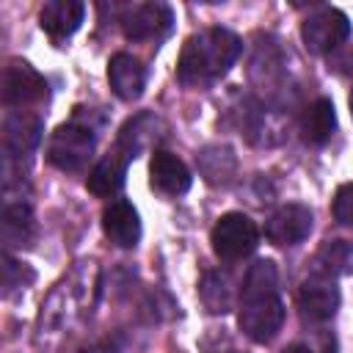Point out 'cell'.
I'll return each instance as SVG.
<instances>
[{
    "instance_id": "8",
    "label": "cell",
    "mask_w": 353,
    "mask_h": 353,
    "mask_svg": "<svg viewBox=\"0 0 353 353\" xmlns=\"http://www.w3.org/2000/svg\"><path fill=\"white\" fill-rule=\"evenodd\" d=\"M298 309H301L303 320H309V323L331 320L339 309V287L334 284V279H325L317 273L309 276L298 287Z\"/></svg>"
},
{
    "instance_id": "1",
    "label": "cell",
    "mask_w": 353,
    "mask_h": 353,
    "mask_svg": "<svg viewBox=\"0 0 353 353\" xmlns=\"http://www.w3.org/2000/svg\"><path fill=\"white\" fill-rule=\"evenodd\" d=\"M240 52L243 41L237 33L226 28H207L185 41L176 63V77L188 88H207L234 66Z\"/></svg>"
},
{
    "instance_id": "17",
    "label": "cell",
    "mask_w": 353,
    "mask_h": 353,
    "mask_svg": "<svg viewBox=\"0 0 353 353\" xmlns=\"http://www.w3.org/2000/svg\"><path fill=\"white\" fill-rule=\"evenodd\" d=\"M3 243L6 248H22L33 243L36 221L28 201H6L3 207Z\"/></svg>"
},
{
    "instance_id": "18",
    "label": "cell",
    "mask_w": 353,
    "mask_h": 353,
    "mask_svg": "<svg viewBox=\"0 0 353 353\" xmlns=\"http://www.w3.org/2000/svg\"><path fill=\"white\" fill-rule=\"evenodd\" d=\"M312 265H314V273L325 276V279L350 273L353 270V243L350 240H325L317 248Z\"/></svg>"
},
{
    "instance_id": "24",
    "label": "cell",
    "mask_w": 353,
    "mask_h": 353,
    "mask_svg": "<svg viewBox=\"0 0 353 353\" xmlns=\"http://www.w3.org/2000/svg\"><path fill=\"white\" fill-rule=\"evenodd\" d=\"M334 218L345 226H353V182L342 185L334 196Z\"/></svg>"
},
{
    "instance_id": "21",
    "label": "cell",
    "mask_w": 353,
    "mask_h": 353,
    "mask_svg": "<svg viewBox=\"0 0 353 353\" xmlns=\"http://www.w3.org/2000/svg\"><path fill=\"white\" fill-rule=\"evenodd\" d=\"M259 295H279V273L270 259H256L243 281L240 298H259Z\"/></svg>"
},
{
    "instance_id": "13",
    "label": "cell",
    "mask_w": 353,
    "mask_h": 353,
    "mask_svg": "<svg viewBox=\"0 0 353 353\" xmlns=\"http://www.w3.org/2000/svg\"><path fill=\"white\" fill-rule=\"evenodd\" d=\"M108 83L113 88V94L124 102H132L143 94L146 85V69L143 63L130 55V52H116L108 63Z\"/></svg>"
},
{
    "instance_id": "11",
    "label": "cell",
    "mask_w": 353,
    "mask_h": 353,
    "mask_svg": "<svg viewBox=\"0 0 353 353\" xmlns=\"http://www.w3.org/2000/svg\"><path fill=\"white\" fill-rule=\"evenodd\" d=\"M190 182H193V176H190L188 165L176 154H171L165 149H157L152 154V160H149V185L157 193L182 196V193L190 190Z\"/></svg>"
},
{
    "instance_id": "22",
    "label": "cell",
    "mask_w": 353,
    "mask_h": 353,
    "mask_svg": "<svg viewBox=\"0 0 353 353\" xmlns=\"http://www.w3.org/2000/svg\"><path fill=\"white\" fill-rule=\"evenodd\" d=\"M199 292H201V303L210 314H226L232 309V287L223 273H218V270L204 273Z\"/></svg>"
},
{
    "instance_id": "20",
    "label": "cell",
    "mask_w": 353,
    "mask_h": 353,
    "mask_svg": "<svg viewBox=\"0 0 353 353\" xmlns=\"http://www.w3.org/2000/svg\"><path fill=\"white\" fill-rule=\"evenodd\" d=\"M157 124H160V121H157L152 113H141V116L130 119V121L121 127V132H119L116 149L124 152V154L132 160L141 149H146L152 141H157Z\"/></svg>"
},
{
    "instance_id": "12",
    "label": "cell",
    "mask_w": 353,
    "mask_h": 353,
    "mask_svg": "<svg viewBox=\"0 0 353 353\" xmlns=\"http://www.w3.org/2000/svg\"><path fill=\"white\" fill-rule=\"evenodd\" d=\"M102 232L119 248L138 245V240H141V218H138V210L130 201H124V199L110 201L102 210Z\"/></svg>"
},
{
    "instance_id": "5",
    "label": "cell",
    "mask_w": 353,
    "mask_h": 353,
    "mask_svg": "<svg viewBox=\"0 0 353 353\" xmlns=\"http://www.w3.org/2000/svg\"><path fill=\"white\" fill-rule=\"evenodd\" d=\"M301 36L309 52L325 55V52H334L342 41H347L350 22L339 8H320L306 17V22L301 25Z\"/></svg>"
},
{
    "instance_id": "3",
    "label": "cell",
    "mask_w": 353,
    "mask_h": 353,
    "mask_svg": "<svg viewBox=\"0 0 353 353\" xmlns=\"http://www.w3.org/2000/svg\"><path fill=\"white\" fill-rule=\"evenodd\" d=\"M212 251L223 259V262H234L248 256L256 243H259V229L256 223L245 215V212H226L218 218V223L212 226L210 234Z\"/></svg>"
},
{
    "instance_id": "26",
    "label": "cell",
    "mask_w": 353,
    "mask_h": 353,
    "mask_svg": "<svg viewBox=\"0 0 353 353\" xmlns=\"http://www.w3.org/2000/svg\"><path fill=\"white\" fill-rule=\"evenodd\" d=\"M347 105H350V116H353V91H350V99H347Z\"/></svg>"
},
{
    "instance_id": "15",
    "label": "cell",
    "mask_w": 353,
    "mask_h": 353,
    "mask_svg": "<svg viewBox=\"0 0 353 353\" xmlns=\"http://www.w3.org/2000/svg\"><path fill=\"white\" fill-rule=\"evenodd\" d=\"M127 163H130V157H127L124 152H119V149L110 152V154H105V157L88 171V179H85L88 190H91L94 196H99V199L116 196V193L124 188Z\"/></svg>"
},
{
    "instance_id": "14",
    "label": "cell",
    "mask_w": 353,
    "mask_h": 353,
    "mask_svg": "<svg viewBox=\"0 0 353 353\" xmlns=\"http://www.w3.org/2000/svg\"><path fill=\"white\" fill-rule=\"evenodd\" d=\"M83 17H85V6L80 0H50L39 14V25L50 39L61 41L69 39L83 25Z\"/></svg>"
},
{
    "instance_id": "23",
    "label": "cell",
    "mask_w": 353,
    "mask_h": 353,
    "mask_svg": "<svg viewBox=\"0 0 353 353\" xmlns=\"http://www.w3.org/2000/svg\"><path fill=\"white\" fill-rule=\"evenodd\" d=\"M30 281H33V270L25 268L22 262H17V259H11V256L6 254V259H3V292L11 295L14 290L28 287Z\"/></svg>"
},
{
    "instance_id": "16",
    "label": "cell",
    "mask_w": 353,
    "mask_h": 353,
    "mask_svg": "<svg viewBox=\"0 0 353 353\" xmlns=\"http://www.w3.org/2000/svg\"><path fill=\"white\" fill-rule=\"evenodd\" d=\"M334 130H336V113H334L331 99L325 97L314 99L301 116V138L309 146H323L334 135Z\"/></svg>"
},
{
    "instance_id": "7",
    "label": "cell",
    "mask_w": 353,
    "mask_h": 353,
    "mask_svg": "<svg viewBox=\"0 0 353 353\" xmlns=\"http://www.w3.org/2000/svg\"><path fill=\"white\" fill-rule=\"evenodd\" d=\"M174 14L165 3H138L121 14V33L132 41L160 39L171 30Z\"/></svg>"
},
{
    "instance_id": "10",
    "label": "cell",
    "mask_w": 353,
    "mask_h": 353,
    "mask_svg": "<svg viewBox=\"0 0 353 353\" xmlns=\"http://www.w3.org/2000/svg\"><path fill=\"white\" fill-rule=\"evenodd\" d=\"M41 141V119L25 110H14L3 121V152L8 160L28 157Z\"/></svg>"
},
{
    "instance_id": "19",
    "label": "cell",
    "mask_w": 353,
    "mask_h": 353,
    "mask_svg": "<svg viewBox=\"0 0 353 353\" xmlns=\"http://www.w3.org/2000/svg\"><path fill=\"white\" fill-rule=\"evenodd\" d=\"M196 163H199V174L210 185H229L237 174V157L229 146H207L201 149Z\"/></svg>"
},
{
    "instance_id": "25",
    "label": "cell",
    "mask_w": 353,
    "mask_h": 353,
    "mask_svg": "<svg viewBox=\"0 0 353 353\" xmlns=\"http://www.w3.org/2000/svg\"><path fill=\"white\" fill-rule=\"evenodd\" d=\"M281 353H314L309 345H301V342H292V345H287Z\"/></svg>"
},
{
    "instance_id": "6",
    "label": "cell",
    "mask_w": 353,
    "mask_h": 353,
    "mask_svg": "<svg viewBox=\"0 0 353 353\" xmlns=\"http://www.w3.org/2000/svg\"><path fill=\"white\" fill-rule=\"evenodd\" d=\"M47 97V80L25 61H8L3 69V105L22 108Z\"/></svg>"
},
{
    "instance_id": "4",
    "label": "cell",
    "mask_w": 353,
    "mask_h": 353,
    "mask_svg": "<svg viewBox=\"0 0 353 353\" xmlns=\"http://www.w3.org/2000/svg\"><path fill=\"white\" fill-rule=\"evenodd\" d=\"M240 331L254 342H270L284 323V303L279 295H259V298H243L237 312Z\"/></svg>"
},
{
    "instance_id": "2",
    "label": "cell",
    "mask_w": 353,
    "mask_h": 353,
    "mask_svg": "<svg viewBox=\"0 0 353 353\" xmlns=\"http://www.w3.org/2000/svg\"><path fill=\"white\" fill-rule=\"evenodd\" d=\"M97 132L91 121H83L80 113L72 121H63L55 127V132L47 141V160L61 171H80L85 168L88 157L94 154Z\"/></svg>"
},
{
    "instance_id": "27",
    "label": "cell",
    "mask_w": 353,
    "mask_h": 353,
    "mask_svg": "<svg viewBox=\"0 0 353 353\" xmlns=\"http://www.w3.org/2000/svg\"><path fill=\"white\" fill-rule=\"evenodd\" d=\"M232 353H234V350H232Z\"/></svg>"
},
{
    "instance_id": "9",
    "label": "cell",
    "mask_w": 353,
    "mask_h": 353,
    "mask_svg": "<svg viewBox=\"0 0 353 353\" xmlns=\"http://www.w3.org/2000/svg\"><path fill=\"white\" fill-rule=\"evenodd\" d=\"M312 221H314V215L306 204H284L268 218L265 237L273 245H298L309 237Z\"/></svg>"
}]
</instances>
